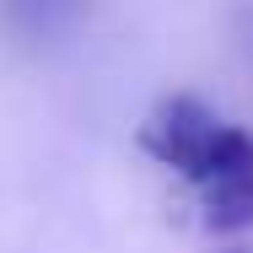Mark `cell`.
Returning a JSON list of instances; mask_svg holds the SVG:
<instances>
[{"mask_svg": "<svg viewBox=\"0 0 253 253\" xmlns=\"http://www.w3.org/2000/svg\"><path fill=\"white\" fill-rule=\"evenodd\" d=\"M140 151L194 189L210 232L253 226V135L243 124H226L200 97L172 92L140 119Z\"/></svg>", "mask_w": 253, "mask_h": 253, "instance_id": "cell-1", "label": "cell"}]
</instances>
